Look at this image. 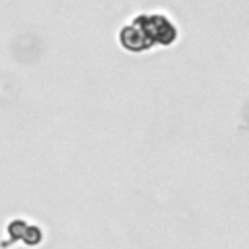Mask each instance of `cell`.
<instances>
[{
	"label": "cell",
	"instance_id": "6da1fadb",
	"mask_svg": "<svg viewBox=\"0 0 249 249\" xmlns=\"http://www.w3.org/2000/svg\"><path fill=\"white\" fill-rule=\"evenodd\" d=\"M177 37V27L167 14H136L123 29L121 43L130 51H148L154 45H171Z\"/></svg>",
	"mask_w": 249,
	"mask_h": 249
}]
</instances>
